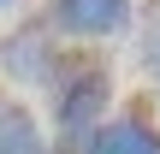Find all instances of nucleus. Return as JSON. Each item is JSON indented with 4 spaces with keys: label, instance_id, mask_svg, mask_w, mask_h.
<instances>
[{
    "label": "nucleus",
    "instance_id": "obj_3",
    "mask_svg": "<svg viewBox=\"0 0 160 154\" xmlns=\"http://www.w3.org/2000/svg\"><path fill=\"white\" fill-rule=\"evenodd\" d=\"M42 18L53 24L59 42L95 47V42H113V36H125L137 24V0H48Z\"/></svg>",
    "mask_w": 160,
    "mask_h": 154
},
{
    "label": "nucleus",
    "instance_id": "obj_1",
    "mask_svg": "<svg viewBox=\"0 0 160 154\" xmlns=\"http://www.w3.org/2000/svg\"><path fill=\"white\" fill-rule=\"evenodd\" d=\"M42 95H48V142H53V154H83V142L113 113V65H107V53L65 42V53H59Z\"/></svg>",
    "mask_w": 160,
    "mask_h": 154
},
{
    "label": "nucleus",
    "instance_id": "obj_6",
    "mask_svg": "<svg viewBox=\"0 0 160 154\" xmlns=\"http://www.w3.org/2000/svg\"><path fill=\"white\" fill-rule=\"evenodd\" d=\"M137 59H142V71L160 77V6L148 12V24H142V42H137Z\"/></svg>",
    "mask_w": 160,
    "mask_h": 154
},
{
    "label": "nucleus",
    "instance_id": "obj_4",
    "mask_svg": "<svg viewBox=\"0 0 160 154\" xmlns=\"http://www.w3.org/2000/svg\"><path fill=\"white\" fill-rule=\"evenodd\" d=\"M83 154H160V125L148 101H125L119 113H107V125L83 142Z\"/></svg>",
    "mask_w": 160,
    "mask_h": 154
},
{
    "label": "nucleus",
    "instance_id": "obj_5",
    "mask_svg": "<svg viewBox=\"0 0 160 154\" xmlns=\"http://www.w3.org/2000/svg\"><path fill=\"white\" fill-rule=\"evenodd\" d=\"M0 154H53L42 113L18 89H0Z\"/></svg>",
    "mask_w": 160,
    "mask_h": 154
},
{
    "label": "nucleus",
    "instance_id": "obj_2",
    "mask_svg": "<svg viewBox=\"0 0 160 154\" xmlns=\"http://www.w3.org/2000/svg\"><path fill=\"white\" fill-rule=\"evenodd\" d=\"M59 53H65V42L53 36L48 18H24L18 30L0 36V71L12 77V89H48Z\"/></svg>",
    "mask_w": 160,
    "mask_h": 154
},
{
    "label": "nucleus",
    "instance_id": "obj_7",
    "mask_svg": "<svg viewBox=\"0 0 160 154\" xmlns=\"http://www.w3.org/2000/svg\"><path fill=\"white\" fill-rule=\"evenodd\" d=\"M0 6H18V0H0Z\"/></svg>",
    "mask_w": 160,
    "mask_h": 154
}]
</instances>
